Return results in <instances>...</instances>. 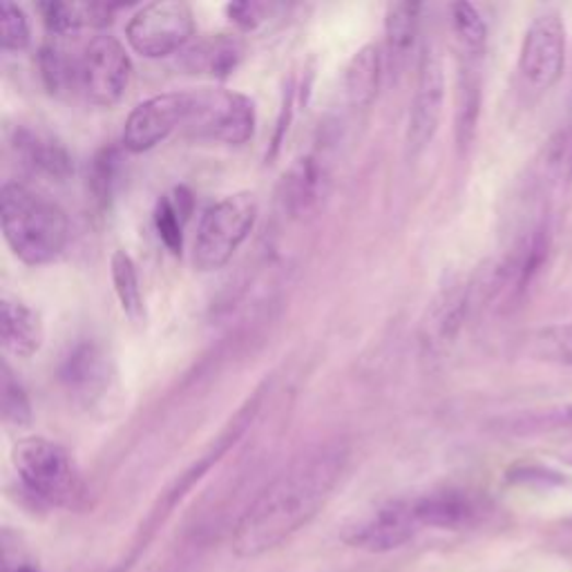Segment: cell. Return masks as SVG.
<instances>
[{"label": "cell", "mask_w": 572, "mask_h": 572, "mask_svg": "<svg viewBox=\"0 0 572 572\" xmlns=\"http://www.w3.org/2000/svg\"><path fill=\"white\" fill-rule=\"evenodd\" d=\"M533 353L555 365L572 367V325H555L541 329L533 338Z\"/></svg>", "instance_id": "30"}, {"label": "cell", "mask_w": 572, "mask_h": 572, "mask_svg": "<svg viewBox=\"0 0 572 572\" xmlns=\"http://www.w3.org/2000/svg\"><path fill=\"white\" fill-rule=\"evenodd\" d=\"M481 63L483 57L458 55L456 74V108H454V135L458 150L472 143L479 115H481Z\"/></svg>", "instance_id": "17"}, {"label": "cell", "mask_w": 572, "mask_h": 572, "mask_svg": "<svg viewBox=\"0 0 572 572\" xmlns=\"http://www.w3.org/2000/svg\"><path fill=\"white\" fill-rule=\"evenodd\" d=\"M34 419L32 400L10 365L3 367V421L14 428H27Z\"/></svg>", "instance_id": "31"}, {"label": "cell", "mask_w": 572, "mask_h": 572, "mask_svg": "<svg viewBox=\"0 0 572 572\" xmlns=\"http://www.w3.org/2000/svg\"><path fill=\"white\" fill-rule=\"evenodd\" d=\"M349 456L351 450L340 439L297 454L240 516L233 552L244 559L267 555L314 522L334 497Z\"/></svg>", "instance_id": "1"}, {"label": "cell", "mask_w": 572, "mask_h": 572, "mask_svg": "<svg viewBox=\"0 0 572 572\" xmlns=\"http://www.w3.org/2000/svg\"><path fill=\"white\" fill-rule=\"evenodd\" d=\"M23 488L51 507H74L83 499V481L70 452L43 436H25L12 450Z\"/></svg>", "instance_id": "3"}, {"label": "cell", "mask_w": 572, "mask_h": 572, "mask_svg": "<svg viewBox=\"0 0 572 572\" xmlns=\"http://www.w3.org/2000/svg\"><path fill=\"white\" fill-rule=\"evenodd\" d=\"M537 179L546 190H561L572 182V128L557 130L537 162Z\"/></svg>", "instance_id": "25"}, {"label": "cell", "mask_w": 572, "mask_h": 572, "mask_svg": "<svg viewBox=\"0 0 572 572\" xmlns=\"http://www.w3.org/2000/svg\"><path fill=\"white\" fill-rule=\"evenodd\" d=\"M445 106V68L439 49L425 45L416 74V87L407 119V150L411 157L419 154L434 141Z\"/></svg>", "instance_id": "8"}, {"label": "cell", "mask_w": 572, "mask_h": 572, "mask_svg": "<svg viewBox=\"0 0 572 572\" xmlns=\"http://www.w3.org/2000/svg\"><path fill=\"white\" fill-rule=\"evenodd\" d=\"M512 481H522V483H561V477L552 470H546V467L539 465H522L510 475Z\"/></svg>", "instance_id": "34"}, {"label": "cell", "mask_w": 572, "mask_h": 572, "mask_svg": "<svg viewBox=\"0 0 572 572\" xmlns=\"http://www.w3.org/2000/svg\"><path fill=\"white\" fill-rule=\"evenodd\" d=\"M195 38V14L182 0H157L139 8L126 25V40L143 59H166Z\"/></svg>", "instance_id": "7"}, {"label": "cell", "mask_w": 572, "mask_h": 572, "mask_svg": "<svg viewBox=\"0 0 572 572\" xmlns=\"http://www.w3.org/2000/svg\"><path fill=\"white\" fill-rule=\"evenodd\" d=\"M325 182V166L318 157L297 160L282 179V206L293 218L304 213L308 206H314L320 197Z\"/></svg>", "instance_id": "22"}, {"label": "cell", "mask_w": 572, "mask_h": 572, "mask_svg": "<svg viewBox=\"0 0 572 572\" xmlns=\"http://www.w3.org/2000/svg\"><path fill=\"white\" fill-rule=\"evenodd\" d=\"M66 392L83 405H94L110 387V358L94 340L77 342L59 367Z\"/></svg>", "instance_id": "13"}, {"label": "cell", "mask_w": 572, "mask_h": 572, "mask_svg": "<svg viewBox=\"0 0 572 572\" xmlns=\"http://www.w3.org/2000/svg\"><path fill=\"white\" fill-rule=\"evenodd\" d=\"M246 55V45L237 34L218 32L192 38L177 57V66L195 77L226 79L231 77Z\"/></svg>", "instance_id": "14"}, {"label": "cell", "mask_w": 572, "mask_h": 572, "mask_svg": "<svg viewBox=\"0 0 572 572\" xmlns=\"http://www.w3.org/2000/svg\"><path fill=\"white\" fill-rule=\"evenodd\" d=\"M282 10V5L273 3H255V0H242V3H229L226 16L233 25H237L244 32H253L259 25H265L267 19H271L273 12Z\"/></svg>", "instance_id": "33"}, {"label": "cell", "mask_w": 572, "mask_h": 572, "mask_svg": "<svg viewBox=\"0 0 572 572\" xmlns=\"http://www.w3.org/2000/svg\"><path fill=\"white\" fill-rule=\"evenodd\" d=\"M188 117V90L150 96L128 115L121 143L132 154H143L182 132Z\"/></svg>", "instance_id": "10"}, {"label": "cell", "mask_w": 572, "mask_h": 572, "mask_svg": "<svg viewBox=\"0 0 572 572\" xmlns=\"http://www.w3.org/2000/svg\"><path fill=\"white\" fill-rule=\"evenodd\" d=\"M259 213L257 197L248 190L233 192L208 206L195 235L192 265L199 273L224 269L250 235Z\"/></svg>", "instance_id": "4"}, {"label": "cell", "mask_w": 572, "mask_h": 572, "mask_svg": "<svg viewBox=\"0 0 572 572\" xmlns=\"http://www.w3.org/2000/svg\"><path fill=\"white\" fill-rule=\"evenodd\" d=\"M119 162H121L119 152L115 148H101L94 154L90 175H87V190L98 211H106L115 199L117 179H119Z\"/></svg>", "instance_id": "29"}, {"label": "cell", "mask_w": 572, "mask_h": 572, "mask_svg": "<svg viewBox=\"0 0 572 572\" xmlns=\"http://www.w3.org/2000/svg\"><path fill=\"white\" fill-rule=\"evenodd\" d=\"M472 302V282H450L434 295L421 323V345L428 353H443L456 340Z\"/></svg>", "instance_id": "12"}, {"label": "cell", "mask_w": 572, "mask_h": 572, "mask_svg": "<svg viewBox=\"0 0 572 572\" xmlns=\"http://www.w3.org/2000/svg\"><path fill=\"white\" fill-rule=\"evenodd\" d=\"M423 530L413 499L389 501L358 518L342 533V541L365 552H392Z\"/></svg>", "instance_id": "11"}, {"label": "cell", "mask_w": 572, "mask_h": 572, "mask_svg": "<svg viewBox=\"0 0 572 572\" xmlns=\"http://www.w3.org/2000/svg\"><path fill=\"white\" fill-rule=\"evenodd\" d=\"M497 425L501 432L510 436H535V434L572 430V402L516 411L512 416H503Z\"/></svg>", "instance_id": "24"}, {"label": "cell", "mask_w": 572, "mask_h": 572, "mask_svg": "<svg viewBox=\"0 0 572 572\" xmlns=\"http://www.w3.org/2000/svg\"><path fill=\"white\" fill-rule=\"evenodd\" d=\"M257 126L250 96L226 87L188 90V117L182 135L201 141L244 145Z\"/></svg>", "instance_id": "5"}, {"label": "cell", "mask_w": 572, "mask_h": 572, "mask_svg": "<svg viewBox=\"0 0 572 572\" xmlns=\"http://www.w3.org/2000/svg\"><path fill=\"white\" fill-rule=\"evenodd\" d=\"M570 463H572V458H570Z\"/></svg>", "instance_id": "36"}, {"label": "cell", "mask_w": 572, "mask_h": 572, "mask_svg": "<svg viewBox=\"0 0 572 572\" xmlns=\"http://www.w3.org/2000/svg\"><path fill=\"white\" fill-rule=\"evenodd\" d=\"M132 83V61L124 43L110 34L90 38L77 55V94L92 106L113 108Z\"/></svg>", "instance_id": "6"}, {"label": "cell", "mask_w": 572, "mask_h": 572, "mask_svg": "<svg viewBox=\"0 0 572 572\" xmlns=\"http://www.w3.org/2000/svg\"><path fill=\"white\" fill-rule=\"evenodd\" d=\"M45 27L57 36L79 34L81 30H101L113 23L119 5L110 3H40L38 5Z\"/></svg>", "instance_id": "20"}, {"label": "cell", "mask_w": 572, "mask_h": 572, "mask_svg": "<svg viewBox=\"0 0 572 572\" xmlns=\"http://www.w3.org/2000/svg\"><path fill=\"white\" fill-rule=\"evenodd\" d=\"M383 70H385V55L381 45L370 43L355 51L351 61L347 63L342 77L345 96L351 108L365 110L372 106L381 90Z\"/></svg>", "instance_id": "19"}, {"label": "cell", "mask_w": 572, "mask_h": 572, "mask_svg": "<svg viewBox=\"0 0 572 572\" xmlns=\"http://www.w3.org/2000/svg\"><path fill=\"white\" fill-rule=\"evenodd\" d=\"M452 32L458 43V55L486 57L488 45V25L479 10L470 3H454L450 8Z\"/></svg>", "instance_id": "28"}, {"label": "cell", "mask_w": 572, "mask_h": 572, "mask_svg": "<svg viewBox=\"0 0 572 572\" xmlns=\"http://www.w3.org/2000/svg\"><path fill=\"white\" fill-rule=\"evenodd\" d=\"M190 211L192 195L184 186L175 188L173 195H164L154 208V229L173 255H179L184 248V224L188 222Z\"/></svg>", "instance_id": "23"}, {"label": "cell", "mask_w": 572, "mask_h": 572, "mask_svg": "<svg viewBox=\"0 0 572 572\" xmlns=\"http://www.w3.org/2000/svg\"><path fill=\"white\" fill-rule=\"evenodd\" d=\"M0 342H3V351L14 358L36 355L45 342V327L38 311L19 297L3 295L0 300Z\"/></svg>", "instance_id": "16"}, {"label": "cell", "mask_w": 572, "mask_h": 572, "mask_svg": "<svg viewBox=\"0 0 572 572\" xmlns=\"http://www.w3.org/2000/svg\"><path fill=\"white\" fill-rule=\"evenodd\" d=\"M5 550V563H3V572H43L38 565H34L25 555L16 552V557L12 555V550Z\"/></svg>", "instance_id": "35"}, {"label": "cell", "mask_w": 572, "mask_h": 572, "mask_svg": "<svg viewBox=\"0 0 572 572\" xmlns=\"http://www.w3.org/2000/svg\"><path fill=\"white\" fill-rule=\"evenodd\" d=\"M32 43V25L25 10L5 0L0 5V47L5 51H23Z\"/></svg>", "instance_id": "32"}, {"label": "cell", "mask_w": 572, "mask_h": 572, "mask_svg": "<svg viewBox=\"0 0 572 572\" xmlns=\"http://www.w3.org/2000/svg\"><path fill=\"white\" fill-rule=\"evenodd\" d=\"M110 276H113L119 306L128 316V320L137 325L145 320V300H143L137 265L124 248H117L110 257Z\"/></svg>", "instance_id": "26"}, {"label": "cell", "mask_w": 572, "mask_h": 572, "mask_svg": "<svg viewBox=\"0 0 572 572\" xmlns=\"http://www.w3.org/2000/svg\"><path fill=\"white\" fill-rule=\"evenodd\" d=\"M40 79L51 94H77V55L59 43L43 45L38 55Z\"/></svg>", "instance_id": "27"}, {"label": "cell", "mask_w": 572, "mask_h": 572, "mask_svg": "<svg viewBox=\"0 0 572 572\" xmlns=\"http://www.w3.org/2000/svg\"><path fill=\"white\" fill-rule=\"evenodd\" d=\"M411 499L416 512H419L423 530L465 528L470 526L479 514V503L463 490H434Z\"/></svg>", "instance_id": "18"}, {"label": "cell", "mask_w": 572, "mask_h": 572, "mask_svg": "<svg viewBox=\"0 0 572 572\" xmlns=\"http://www.w3.org/2000/svg\"><path fill=\"white\" fill-rule=\"evenodd\" d=\"M0 224L14 257L27 267L55 262L70 240V220L63 208L19 182L0 188Z\"/></svg>", "instance_id": "2"}, {"label": "cell", "mask_w": 572, "mask_h": 572, "mask_svg": "<svg viewBox=\"0 0 572 572\" xmlns=\"http://www.w3.org/2000/svg\"><path fill=\"white\" fill-rule=\"evenodd\" d=\"M12 148L19 162L38 177L66 182L74 175V157L68 145L45 130L19 126L12 135Z\"/></svg>", "instance_id": "15"}, {"label": "cell", "mask_w": 572, "mask_h": 572, "mask_svg": "<svg viewBox=\"0 0 572 572\" xmlns=\"http://www.w3.org/2000/svg\"><path fill=\"white\" fill-rule=\"evenodd\" d=\"M419 3H389L385 12V51L392 72H400L407 63L421 27Z\"/></svg>", "instance_id": "21"}, {"label": "cell", "mask_w": 572, "mask_h": 572, "mask_svg": "<svg viewBox=\"0 0 572 572\" xmlns=\"http://www.w3.org/2000/svg\"><path fill=\"white\" fill-rule=\"evenodd\" d=\"M565 25L557 12L533 19L518 51V74L533 90H550L565 68Z\"/></svg>", "instance_id": "9"}]
</instances>
